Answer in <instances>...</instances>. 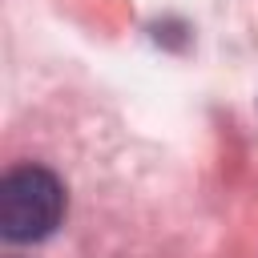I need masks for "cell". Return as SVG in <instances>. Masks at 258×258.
Listing matches in <instances>:
<instances>
[{
  "label": "cell",
  "mask_w": 258,
  "mask_h": 258,
  "mask_svg": "<svg viewBox=\"0 0 258 258\" xmlns=\"http://www.w3.org/2000/svg\"><path fill=\"white\" fill-rule=\"evenodd\" d=\"M64 218V185L44 165H16L0 177V234L8 242H40Z\"/></svg>",
  "instance_id": "obj_1"
}]
</instances>
